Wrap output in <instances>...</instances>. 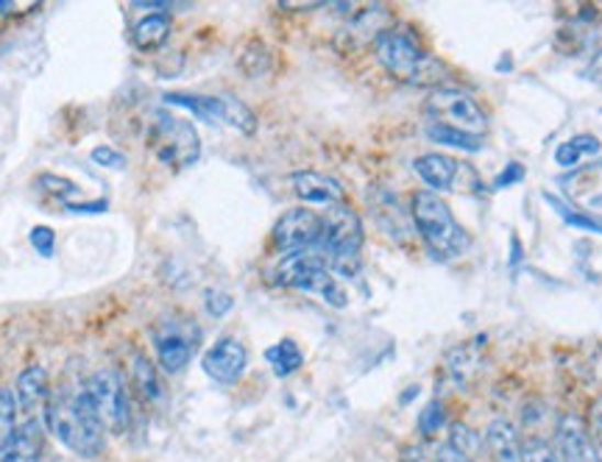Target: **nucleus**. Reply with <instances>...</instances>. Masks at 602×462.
Returning <instances> with one entry per match:
<instances>
[{
	"instance_id": "f257e3e1",
	"label": "nucleus",
	"mask_w": 602,
	"mask_h": 462,
	"mask_svg": "<svg viewBox=\"0 0 602 462\" xmlns=\"http://www.w3.org/2000/svg\"><path fill=\"white\" fill-rule=\"evenodd\" d=\"M45 424L51 432L65 443L73 454L98 457L103 451V424L96 413L90 393H87V382L79 387H62V391L51 393L48 404H45Z\"/></svg>"
},
{
	"instance_id": "f03ea898",
	"label": "nucleus",
	"mask_w": 602,
	"mask_h": 462,
	"mask_svg": "<svg viewBox=\"0 0 602 462\" xmlns=\"http://www.w3.org/2000/svg\"><path fill=\"white\" fill-rule=\"evenodd\" d=\"M410 217H413V226L422 235V240L427 243V248L438 259H458L469 251V235L464 232L458 217L452 215V210L444 204L438 192H413L410 195Z\"/></svg>"
},
{
	"instance_id": "7ed1b4c3",
	"label": "nucleus",
	"mask_w": 602,
	"mask_h": 462,
	"mask_svg": "<svg viewBox=\"0 0 602 462\" xmlns=\"http://www.w3.org/2000/svg\"><path fill=\"white\" fill-rule=\"evenodd\" d=\"M377 59L393 79L413 87H438L446 79V67L435 56L424 54L416 40L404 31L388 29L374 43Z\"/></svg>"
},
{
	"instance_id": "20e7f679",
	"label": "nucleus",
	"mask_w": 602,
	"mask_h": 462,
	"mask_svg": "<svg viewBox=\"0 0 602 462\" xmlns=\"http://www.w3.org/2000/svg\"><path fill=\"white\" fill-rule=\"evenodd\" d=\"M271 284L301 290V293L310 295H321L332 306H346V301H349L344 288L332 277L330 259H326V253L321 248H308V251L282 257V262L274 268Z\"/></svg>"
},
{
	"instance_id": "39448f33",
	"label": "nucleus",
	"mask_w": 602,
	"mask_h": 462,
	"mask_svg": "<svg viewBox=\"0 0 602 462\" xmlns=\"http://www.w3.org/2000/svg\"><path fill=\"white\" fill-rule=\"evenodd\" d=\"M366 235L363 223L352 206H330L324 215V235H321V251L330 259V268L341 277H355L360 271V248Z\"/></svg>"
},
{
	"instance_id": "423d86ee",
	"label": "nucleus",
	"mask_w": 602,
	"mask_h": 462,
	"mask_svg": "<svg viewBox=\"0 0 602 462\" xmlns=\"http://www.w3.org/2000/svg\"><path fill=\"white\" fill-rule=\"evenodd\" d=\"M148 148L157 154L163 165L174 170H185L199 162L201 139L190 121L176 117L170 112H154V121L148 128Z\"/></svg>"
},
{
	"instance_id": "0eeeda50",
	"label": "nucleus",
	"mask_w": 602,
	"mask_h": 462,
	"mask_svg": "<svg viewBox=\"0 0 602 462\" xmlns=\"http://www.w3.org/2000/svg\"><path fill=\"white\" fill-rule=\"evenodd\" d=\"M165 103L187 109V112H193L201 121L226 123V126L237 128V132L246 134V137H252V134L257 132V117H254V112L241 101V98L232 95V92H215V95L170 92V95H165Z\"/></svg>"
},
{
	"instance_id": "6e6552de",
	"label": "nucleus",
	"mask_w": 602,
	"mask_h": 462,
	"mask_svg": "<svg viewBox=\"0 0 602 462\" xmlns=\"http://www.w3.org/2000/svg\"><path fill=\"white\" fill-rule=\"evenodd\" d=\"M87 393H90L96 413L101 418L107 432H126L132 424V404H129L126 382L115 368H101L87 379Z\"/></svg>"
},
{
	"instance_id": "1a4fd4ad",
	"label": "nucleus",
	"mask_w": 602,
	"mask_h": 462,
	"mask_svg": "<svg viewBox=\"0 0 602 462\" xmlns=\"http://www.w3.org/2000/svg\"><path fill=\"white\" fill-rule=\"evenodd\" d=\"M424 109H427L430 121L446 123V126H455L460 132L475 134V137H486L488 134V114L464 90H452V87L433 90Z\"/></svg>"
},
{
	"instance_id": "9d476101",
	"label": "nucleus",
	"mask_w": 602,
	"mask_h": 462,
	"mask_svg": "<svg viewBox=\"0 0 602 462\" xmlns=\"http://www.w3.org/2000/svg\"><path fill=\"white\" fill-rule=\"evenodd\" d=\"M150 340H154V351H157L163 371L179 373L190 365L196 349H199V326L193 320L168 315L154 326Z\"/></svg>"
},
{
	"instance_id": "9b49d317",
	"label": "nucleus",
	"mask_w": 602,
	"mask_h": 462,
	"mask_svg": "<svg viewBox=\"0 0 602 462\" xmlns=\"http://www.w3.org/2000/svg\"><path fill=\"white\" fill-rule=\"evenodd\" d=\"M321 235H324V217L315 215L310 210H288L277 221L271 232V243L279 253H299L308 251V248L321 246Z\"/></svg>"
},
{
	"instance_id": "f8f14e48",
	"label": "nucleus",
	"mask_w": 602,
	"mask_h": 462,
	"mask_svg": "<svg viewBox=\"0 0 602 462\" xmlns=\"http://www.w3.org/2000/svg\"><path fill=\"white\" fill-rule=\"evenodd\" d=\"M246 365L248 349L237 337H221V340H215L204 351V360H201V368H204L207 376L218 384H235L246 373Z\"/></svg>"
},
{
	"instance_id": "ddd939ff",
	"label": "nucleus",
	"mask_w": 602,
	"mask_h": 462,
	"mask_svg": "<svg viewBox=\"0 0 602 462\" xmlns=\"http://www.w3.org/2000/svg\"><path fill=\"white\" fill-rule=\"evenodd\" d=\"M555 449H558L560 462H600L594 449L589 427L578 415H564L555 429Z\"/></svg>"
},
{
	"instance_id": "4468645a",
	"label": "nucleus",
	"mask_w": 602,
	"mask_h": 462,
	"mask_svg": "<svg viewBox=\"0 0 602 462\" xmlns=\"http://www.w3.org/2000/svg\"><path fill=\"white\" fill-rule=\"evenodd\" d=\"M290 184H293L296 195H299L301 201H308V204H346L344 184L337 179H332V176L319 173V170H299V173L290 176Z\"/></svg>"
},
{
	"instance_id": "2eb2a0df",
	"label": "nucleus",
	"mask_w": 602,
	"mask_h": 462,
	"mask_svg": "<svg viewBox=\"0 0 602 462\" xmlns=\"http://www.w3.org/2000/svg\"><path fill=\"white\" fill-rule=\"evenodd\" d=\"M43 424L36 418H29L25 424H20L14 438L9 440V446L3 449V454H0V462H40L43 460Z\"/></svg>"
},
{
	"instance_id": "dca6fc26",
	"label": "nucleus",
	"mask_w": 602,
	"mask_h": 462,
	"mask_svg": "<svg viewBox=\"0 0 602 462\" xmlns=\"http://www.w3.org/2000/svg\"><path fill=\"white\" fill-rule=\"evenodd\" d=\"M14 398H18V407L23 413H34V409L48 404L51 398V376L43 365H29L18 376V391H14Z\"/></svg>"
},
{
	"instance_id": "f3484780",
	"label": "nucleus",
	"mask_w": 602,
	"mask_h": 462,
	"mask_svg": "<svg viewBox=\"0 0 602 462\" xmlns=\"http://www.w3.org/2000/svg\"><path fill=\"white\" fill-rule=\"evenodd\" d=\"M386 20H388V9H382V7L360 9V12H357L355 18L349 20V25L344 29L346 45L357 48V45L377 43V36H380L382 31H388L386 25H382Z\"/></svg>"
},
{
	"instance_id": "a211bd4d",
	"label": "nucleus",
	"mask_w": 602,
	"mask_h": 462,
	"mask_svg": "<svg viewBox=\"0 0 602 462\" xmlns=\"http://www.w3.org/2000/svg\"><path fill=\"white\" fill-rule=\"evenodd\" d=\"M413 170L419 173V179L427 184L430 192L449 190L455 184V176H458V162L444 154H424L413 162Z\"/></svg>"
},
{
	"instance_id": "6ab92c4d",
	"label": "nucleus",
	"mask_w": 602,
	"mask_h": 462,
	"mask_svg": "<svg viewBox=\"0 0 602 462\" xmlns=\"http://www.w3.org/2000/svg\"><path fill=\"white\" fill-rule=\"evenodd\" d=\"M170 29V14L168 12H150L145 14L143 20H137L132 29V43L134 48L140 50H159L165 43H168Z\"/></svg>"
},
{
	"instance_id": "aec40b11",
	"label": "nucleus",
	"mask_w": 602,
	"mask_h": 462,
	"mask_svg": "<svg viewBox=\"0 0 602 462\" xmlns=\"http://www.w3.org/2000/svg\"><path fill=\"white\" fill-rule=\"evenodd\" d=\"M132 384H134V391L140 393V398L148 404H159L163 402L165 391H163V382H159V373L157 368H154V362L148 360L145 354H134L132 360Z\"/></svg>"
},
{
	"instance_id": "412c9836",
	"label": "nucleus",
	"mask_w": 602,
	"mask_h": 462,
	"mask_svg": "<svg viewBox=\"0 0 602 462\" xmlns=\"http://www.w3.org/2000/svg\"><path fill=\"white\" fill-rule=\"evenodd\" d=\"M486 443H488V449L494 451L502 462L519 460L522 440H519L516 427H513V424H508V420H491V424H488Z\"/></svg>"
},
{
	"instance_id": "4be33fe9",
	"label": "nucleus",
	"mask_w": 602,
	"mask_h": 462,
	"mask_svg": "<svg viewBox=\"0 0 602 462\" xmlns=\"http://www.w3.org/2000/svg\"><path fill=\"white\" fill-rule=\"evenodd\" d=\"M600 139L591 137V134H578V137L567 139V143H560L558 148H555V162L560 165V168H575V165L583 162L586 157H594V154H600Z\"/></svg>"
},
{
	"instance_id": "5701e85b",
	"label": "nucleus",
	"mask_w": 602,
	"mask_h": 462,
	"mask_svg": "<svg viewBox=\"0 0 602 462\" xmlns=\"http://www.w3.org/2000/svg\"><path fill=\"white\" fill-rule=\"evenodd\" d=\"M266 362L271 365V371L277 373L279 379H285L304 365V354H301V349L296 346L293 340H288V337H285V340L274 342L271 349L266 351Z\"/></svg>"
},
{
	"instance_id": "b1692460",
	"label": "nucleus",
	"mask_w": 602,
	"mask_h": 462,
	"mask_svg": "<svg viewBox=\"0 0 602 462\" xmlns=\"http://www.w3.org/2000/svg\"><path fill=\"white\" fill-rule=\"evenodd\" d=\"M427 137L438 145H449V148H460V150H480L482 137H475L469 132H460L455 126H446V123L438 121H427Z\"/></svg>"
},
{
	"instance_id": "393cba45",
	"label": "nucleus",
	"mask_w": 602,
	"mask_h": 462,
	"mask_svg": "<svg viewBox=\"0 0 602 462\" xmlns=\"http://www.w3.org/2000/svg\"><path fill=\"white\" fill-rule=\"evenodd\" d=\"M14 432H18V398L12 391L0 387V454L14 438Z\"/></svg>"
},
{
	"instance_id": "a878e982",
	"label": "nucleus",
	"mask_w": 602,
	"mask_h": 462,
	"mask_svg": "<svg viewBox=\"0 0 602 462\" xmlns=\"http://www.w3.org/2000/svg\"><path fill=\"white\" fill-rule=\"evenodd\" d=\"M544 199L549 201V206H553V210L558 212V215L564 217V221H567L569 226L583 228V232H597V235H602V221H597V217L583 215V212L572 210V206H567L560 199H555V195H549V192H547V195H544Z\"/></svg>"
},
{
	"instance_id": "bb28decb",
	"label": "nucleus",
	"mask_w": 602,
	"mask_h": 462,
	"mask_svg": "<svg viewBox=\"0 0 602 462\" xmlns=\"http://www.w3.org/2000/svg\"><path fill=\"white\" fill-rule=\"evenodd\" d=\"M519 462H560V457L549 440L527 438L522 440V449H519Z\"/></svg>"
},
{
	"instance_id": "cd10ccee",
	"label": "nucleus",
	"mask_w": 602,
	"mask_h": 462,
	"mask_svg": "<svg viewBox=\"0 0 602 462\" xmlns=\"http://www.w3.org/2000/svg\"><path fill=\"white\" fill-rule=\"evenodd\" d=\"M449 449H455L460 457H466V460L471 462V457H475L477 449H480V440H477V435L469 432L464 424H455L449 432Z\"/></svg>"
},
{
	"instance_id": "c85d7f7f",
	"label": "nucleus",
	"mask_w": 602,
	"mask_h": 462,
	"mask_svg": "<svg viewBox=\"0 0 602 462\" xmlns=\"http://www.w3.org/2000/svg\"><path fill=\"white\" fill-rule=\"evenodd\" d=\"M441 427H446V409L441 402H430L427 407L419 415V432L422 435H435Z\"/></svg>"
},
{
	"instance_id": "c756f323",
	"label": "nucleus",
	"mask_w": 602,
	"mask_h": 462,
	"mask_svg": "<svg viewBox=\"0 0 602 462\" xmlns=\"http://www.w3.org/2000/svg\"><path fill=\"white\" fill-rule=\"evenodd\" d=\"M31 246L36 248V253H43V257H54L56 251V232L51 226H34L29 235Z\"/></svg>"
},
{
	"instance_id": "7c9ffc66",
	"label": "nucleus",
	"mask_w": 602,
	"mask_h": 462,
	"mask_svg": "<svg viewBox=\"0 0 602 462\" xmlns=\"http://www.w3.org/2000/svg\"><path fill=\"white\" fill-rule=\"evenodd\" d=\"M92 162L101 165V168H112V170L126 168V157H123L121 150L109 148V145H98V148L92 150Z\"/></svg>"
},
{
	"instance_id": "2f4dec72",
	"label": "nucleus",
	"mask_w": 602,
	"mask_h": 462,
	"mask_svg": "<svg viewBox=\"0 0 602 462\" xmlns=\"http://www.w3.org/2000/svg\"><path fill=\"white\" fill-rule=\"evenodd\" d=\"M36 181H40V187H43L45 192H51V195H56V199H62V201L76 192V184H73V181L59 179V176H54V173H43Z\"/></svg>"
},
{
	"instance_id": "473e14b6",
	"label": "nucleus",
	"mask_w": 602,
	"mask_h": 462,
	"mask_svg": "<svg viewBox=\"0 0 602 462\" xmlns=\"http://www.w3.org/2000/svg\"><path fill=\"white\" fill-rule=\"evenodd\" d=\"M204 304H207V313L215 315V318H223V315L232 309V295L218 293V290H207Z\"/></svg>"
},
{
	"instance_id": "72a5a7b5",
	"label": "nucleus",
	"mask_w": 602,
	"mask_h": 462,
	"mask_svg": "<svg viewBox=\"0 0 602 462\" xmlns=\"http://www.w3.org/2000/svg\"><path fill=\"white\" fill-rule=\"evenodd\" d=\"M589 435H591V440H594V449H597V454H600V462H602V398L600 402L591 404Z\"/></svg>"
},
{
	"instance_id": "f704fd0d",
	"label": "nucleus",
	"mask_w": 602,
	"mask_h": 462,
	"mask_svg": "<svg viewBox=\"0 0 602 462\" xmlns=\"http://www.w3.org/2000/svg\"><path fill=\"white\" fill-rule=\"evenodd\" d=\"M524 179V168L522 165L511 162L500 176H497V187H508V184H519Z\"/></svg>"
},
{
	"instance_id": "c9c22d12",
	"label": "nucleus",
	"mask_w": 602,
	"mask_h": 462,
	"mask_svg": "<svg viewBox=\"0 0 602 462\" xmlns=\"http://www.w3.org/2000/svg\"><path fill=\"white\" fill-rule=\"evenodd\" d=\"M586 79L594 81V84H602V48L597 50L594 59L589 61V70H586Z\"/></svg>"
}]
</instances>
